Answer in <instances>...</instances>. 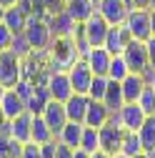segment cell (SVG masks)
I'll return each mask as SVG.
<instances>
[{
    "mask_svg": "<svg viewBox=\"0 0 155 158\" xmlns=\"http://www.w3.org/2000/svg\"><path fill=\"white\" fill-rule=\"evenodd\" d=\"M48 55H50V70H68L80 58L78 50H75L73 35L70 38H53V43L48 48Z\"/></svg>",
    "mask_w": 155,
    "mask_h": 158,
    "instance_id": "obj_1",
    "label": "cell"
},
{
    "mask_svg": "<svg viewBox=\"0 0 155 158\" xmlns=\"http://www.w3.org/2000/svg\"><path fill=\"white\" fill-rule=\"evenodd\" d=\"M23 33L28 35L33 50H45V48H50V43H53L50 23H48V18H43V15L30 13V15H28V25H25Z\"/></svg>",
    "mask_w": 155,
    "mask_h": 158,
    "instance_id": "obj_2",
    "label": "cell"
},
{
    "mask_svg": "<svg viewBox=\"0 0 155 158\" xmlns=\"http://www.w3.org/2000/svg\"><path fill=\"white\" fill-rule=\"evenodd\" d=\"M23 81V58H18L13 50H0V83L5 88H15Z\"/></svg>",
    "mask_w": 155,
    "mask_h": 158,
    "instance_id": "obj_3",
    "label": "cell"
},
{
    "mask_svg": "<svg viewBox=\"0 0 155 158\" xmlns=\"http://www.w3.org/2000/svg\"><path fill=\"white\" fill-rule=\"evenodd\" d=\"M123 58L130 68V73H148L150 70V63H148V48H145V40H135L130 38L128 48L123 50Z\"/></svg>",
    "mask_w": 155,
    "mask_h": 158,
    "instance_id": "obj_4",
    "label": "cell"
},
{
    "mask_svg": "<svg viewBox=\"0 0 155 158\" xmlns=\"http://www.w3.org/2000/svg\"><path fill=\"white\" fill-rule=\"evenodd\" d=\"M130 33V38H135V40H148V38L153 35L150 30V10H130L125 23H123Z\"/></svg>",
    "mask_w": 155,
    "mask_h": 158,
    "instance_id": "obj_5",
    "label": "cell"
},
{
    "mask_svg": "<svg viewBox=\"0 0 155 158\" xmlns=\"http://www.w3.org/2000/svg\"><path fill=\"white\" fill-rule=\"evenodd\" d=\"M68 78H70V83H73V93H80V95H88L90 90V83H93V70L90 65L85 63V58H78V60L68 68Z\"/></svg>",
    "mask_w": 155,
    "mask_h": 158,
    "instance_id": "obj_6",
    "label": "cell"
},
{
    "mask_svg": "<svg viewBox=\"0 0 155 158\" xmlns=\"http://www.w3.org/2000/svg\"><path fill=\"white\" fill-rule=\"evenodd\" d=\"M80 30H83V35L88 38L90 45H103V43H105V35H108V30H110V25H108L105 18L95 10L85 23H80Z\"/></svg>",
    "mask_w": 155,
    "mask_h": 158,
    "instance_id": "obj_7",
    "label": "cell"
},
{
    "mask_svg": "<svg viewBox=\"0 0 155 158\" xmlns=\"http://www.w3.org/2000/svg\"><path fill=\"white\" fill-rule=\"evenodd\" d=\"M123 128L118 123V115H110V121L100 128V148L108 151V153H118L120 151V143H123Z\"/></svg>",
    "mask_w": 155,
    "mask_h": 158,
    "instance_id": "obj_8",
    "label": "cell"
},
{
    "mask_svg": "<svg viewBox=\"0 0 155 158\" xmlns=\"http://www.w3.org/2000/svg\"><path fill=\"white\" fill-rule=\"evenodd\" d=\"M45 85H48V93H50L53 101L65 103L68 98L73 95V83H70V78H68V70H53Z\"/></svg>",
    "mask_w": 155,
    "mask_h": 158,
    "instance_id": "obj_9",
    "label": "cell"
},
{
    "mask_svg": "<svg viewBox=\"0 0 155 158\" xmlns=\"http://www.w3.org/2000/svg\"><path fill=\"white\" fill-rule=\"evenodd\" d=\"M98 13L108 20V25H123L125 18L130 13L125 0H100L98 3Z\"/></svg>",
    "mask_w": 155,
    "mask_h": 158,
    "instance_id": "obj_10",
    "label": "cell"
},
{
    "mask_svg": "<svg viewBox=\"0 0 155 158\" xmlns=\"http://www.w3.org/2000/svg\"><path fill=\"white\" fill-rule=\"evenodd\" d=\"M43 118H45V123L50 126V131L55 133V138H58V133H60L63 128H65V123H68V113H65V103H60V101H50L45 103V108H43V113H40Z\"/></svg>",
    "mask_w": 155,
    "mask_h": 158,
    "instance_id": "obj_11",
    "label": "cell"
},
{
    "mask_svg": "<svg viewBox=\"0 0 155 158\" xmlns=\"http://www.w3.org/2000/svg\"><path fill=\"white\" fill-rule=\"evenodd\" d=\"M115 115H118V123H120L123 131H138L145 123V118H148V113L138 103H125Z\"/></svg>",
    "mask_w": 155,
    "mask_h": 158,
    "instance_id": "obj_12",
    "label": "cell"
},
{
    "mask_svg": "<svg viewBox=\"0 0 155 158\" xmlns=\"http://www.w3.org/2000/svg\"><path fill=\"white\" fill-rule=\"evenodd\" d=\"M45 18H48V23H50L53 38H70V35H75L78 25H80V23H75L73 18H70V13L65 8L60 13H53V15H45Z\"/></svg>",
    "mask_w": 155,
    "mask_h": 158,
    "instance_id": "obj_13",
    "label": "cell"
},
{
    "mask_svg": "<svg viewBox=\"0 0 155 158\" xmlns=\"http://www.w3.org/2000/svg\"><path fill=\"white\" fill-rule=\"evenodd\" d=\"M110 60H113V53L105 45H93L85 55V63L90 65L93 75H108L110 70Z\"/></svg>",
    "mask_w": 155,
    "mask_h": 158,
    "instance_id": "obj_14",
    "label": "cell"
},
{
    "mask_svg": "<svg viewBox=\"0 0 155 158\" xmlns=\"http://www.w3.org/2000/svg\"><path fill=\"white\" fill-rule=\"evenodd\" d=\"M128 43H130V33H128V28L125 25H110V30H108V35H105V48L113 53V55H123V50L128 48Z\"/></svg>",
    "mask_w": 155,
    "mask_h": 158,
    "instance_id": "obj_15",
    "label": "cell"
},
{
    "mask_svg": "<svg viewBox=\"0 0 155 158\" xmlns=\"http://www.w3.org/2000/svg\"><path fill=\"white\" fill-rule=\"evenodd\" d=\"M110 110H108V106L103 103V101H88V110H85V121H83V126H93V128H103L108 121H110Z\"/></svg>",
    "mask_w": 155,
    "mask_h": 158,
    "instance_id": "obj_16",
    "label": "cell"
},
{
    "mask_svg": "<svg viewBox=\"0 0 155 158\" xmlns=\"http://www.w3.org/2000/svg\"><path fill=\"white\" fill-rule=\"evenodd\" d=\"M0 108H3V113L8 115V121H13V118H18L20 113H25V110H28L25 101H23L20 95H18V90H15V88H5L3 98H0Z\"/></svg>",
    "mask_w": 155,
    "mask_h": 158,
    "instance_id": "obj_17",
    "label": "cell"
},
{
    "mask_svg": "<svg viewBox=\"0 0 155 158\" xmlns=\"http://www.w3.org/2000/svg\"><path fill=\"white\" fill-rule=\"evenodd\" d=\"M30 131H33V113L30 110L20 113L18 118L10 121V138H15V141L28 143L30 141Z\"/></svg>",
    "mask_w": 155,
    "mask_h": 158,
    "instance_id": "obj_18",
    "label": "cell"
},
{
    "mask_svg": "<svg viewBox=\"0 0 155 158\" xmlns=\"http://www.w3.org/2000/svg\"><path fill=\"white\" fill-rule=\"evenodd\" d=\"M28 15H30V10L25 8V5H10V8H5V25L13 30V33H23L25 30V25H28Z\"/></svg>",
    "mask_w": 155,
    "mask_h": 158,
    "instance_id": "obj_19",
    "label": "cell"
},
{
    "mask_svg": "<svg viewBox=\"0 0 155 158\" xmlns=\"http://www.w3.org/2000/svg\"><path fill=\"white\" fill-rule=\"evenodd\" d=\"M88 95H80V93H73L68 101H65V113H68V121L73 123H83L85 121V110H88Z\"/></svg>",
    "mask_w": 155,
    "mask_h": 158,
    "instance_id": "obj_20",
    "label": "cell"
},
{
    "mask_svg": "<svg viewBox=\"0 0 155 158\" xmlns=\"http://www.w3.org/2000/svg\"><path fill=\"white\" fill-rule=\"evenodd\" d=\"M145 75H140V73H130L125 81H120V85H123V95H125V103H135L138 101V95L143 93V88H145Z\"/></svg>",
    "mask_w": 155,
    "mask_h": 158,
    "instance_id": "obj_21",
    "label": "cell"
},
{
    "mask_svg": "<svg viewBox=\"0 0 155 158\" xmlns=\"http://www.w3.org/2000/svg\"><path fill=\"white\" fill-rule=\"evenodd\" d=\"M65 10L70 13V18L75 23H85L88 18L98 10V5H95L93 0H70V3H65Z\"/></svg>",
    "mask_w": 155,
    "mask_h": 158,
    "instance_id": "obj_22",
    "label": "cell"
},
{
    "mask_svg": "<svg viewBox=\"0 0 155 158\" xmlns=\"http://www.w3.org/2000/svg\"><path fill=\"white\" fill-rule=\"evenodd\" d=\"M103 103L108 106L110 113H118L123 106H125V95H123V85L120 81H108V90H105V98H103Z\"/></svg>",
    "mask_w": 155,
    "mask_h": 158,
    "instance_id": "obj_23",
    "label": "cell"
},
{
    "mask_svg": "<svg viewBox=\"0 0 155 158\" xmlns=\"http://www.w3.org/2000/svg\"><path fill=\"white\" fill-rule=\"evenodd\" d=\"M55 133L50 131V126L45 123V118L40 113H33V131H30V141H35L38 146H43L48 141H53Z\"/></svg>",
    "mask_w": 155,
    "mask_h": 158,
    "instance_id": "obj_24",
    "label": "cell"
},
{
    "mask_svg": "<svg viewBox=\"0 0 155 158\" xmlns=\"http://www.w3.org/2000/svg\"><path fill=\"white\" fill-rule=\"evenodd\" d=\"M83 128H85L83 123H73V121H68V123H65V128L58 133V141L65 143V146H70V148H80Z\"/></svg>",
    "mask_w": 155,
    "mask_h": 158,
    "instance_id": "obj_25",
    "label": "cell"
},
{
    "mask_svg": "<svg viewBox=\"0 0 155 158\" xmlns=\"http://www.w3.org/2000/svg\"><path fill=\"white\" fill-rule=\"evenodd\" d=\"M138 135H140L143 151L145 153H153L155 151V115H148L145 118V123L138 128Z\"/></svg>",
    "mask_w": 155,
    "mask_h": 158,
    "instance_id": "obj_26",
    "label": "cell"
},
{
    "mask_svg": "<svg viewBox=\"0 0 155 158\" xmlns=\"http://www.w3.org/2000/svg\"><path fill=\"white\" fill-rule=\"evenodd\" d=\"M50 101V93H48V85H38L35 83V88H33V95L28 98V110L30 113H43V108H45V103Z\"/></svg>",
    "mask_w": 155,
    "mask_h": 158,
    "instance_id": "obj_27",
    "label": "cell"
},
{
    "mask_svg": "<svg viewBox=\"0 0 155 158\" xmlns=\"http://www.w3.org/2000/svg\"><path fill=\"white\" fill-rule=\"evenodd\" d=\"M120 153H125L128 158H133V156L143 153V143H140V135H138V131H125V133H123Z\"/></svg>",
    "mask_w": 155,
    "mask_h": 158,
    "instance_id": "obj_28",
    "label": "cell"
},
{
    "mask_svg": "<svg viewBox=\"0 0 155 158\" xmlns=\"http://www.w3.org/2000/svg\"><path fill=\"white\" fill-rule=\"evenodd\" d=\"M80 148L93 153L100 148V128H93V126H85L83 128V138H80Z\"/></svg>",
    "mask_w": 155,
    "mask_h": 158,
    "instance_id": "obj_29",
    "label": "cell"
},
{
    "mask_svg": "<svg viewBox=\"0 0 155 158\" xmlns=\"http://www.w3.org/2000/svg\"><path fill=\"white\" fill-rule=\"evenodd\" d=\"M128 75H130V68H128V63H125V58H123V55H113L108 78H113V81H125Z\"/></svg>",
    "mask_w": 155,
    "mask_h": 158,
    "instance_id": "obj_30",
    "label": "cell"
},
{
    "mask_svg": "<svg viewBox=\"0 0 155 158\" xmlns=\"http://www.w3.org/2000/svg\"><path fill=\"white\" fill-rule=\"evenodd\" d=\"M135 103H138L148 115H155V88H153L150 83H145L143 93L138 95V101H135Z\"/></svg>",
    "mask_w": 155,
    "mask_h": 158,
    "instance_id": "obj_31",
    "label": "cell"
},
{
    "mask_svg": "<svg viewBox=\"0 0 155 158\" xmlns=\"http://www.w3.org/2000/svg\"><path fill=\"white\" fill-rule=\"evenodd\" d=\"M10 50H13L18 58H28V55L33 53V45H30V40H28V35H25V33H15Z\"/></svg>",
    "mask_w": 155,
    "mask_h": 158,
    "instance_id": "obj_32",
    "label": "cell"
},
{
    "mask_svg": "<svg viewBox=\"0 0 155 158\" xmlns=\"http://www.w3.org/2000/svg\"><path fill=\"white\" fill-rule=\"evenodd\" d=\"M108 75H95L93 83H90V90H88V98H93V101H103L105 98V90H108Z\"/></svg>",
    "mask_w": 155,
    "mask_h": 158,
    "instance_id": "obj_33",
    "label": "cell"
},
{
    "mask_svg": "<svg viewBox=\"0 0 155 158\" xmlns=\"http://www.w3.org/2000/svg\"><path fill=\"white\" fill-rule=\"evenodd\" d=\"M13 30L5 25V23H0V50H10V45H13Z\"/></svg>",
    "mask_w": 155,
    "mask_h": 158,
    "instance_id": "obj_34",
    "label": "cell"
},
{
    "mask_svg": "<svg viewBox=\"0 0 155 158\" xmlns=\"http://www.w3.org/2000/svg\"><path fill=\"white\" fill-rule=\"evenodd\" d=\"M20 158H43V156H40V146H38L35 141L23 143V153H20Z\"/></svg>",
    "mask_w": 155,
    "mask_h": 158,
    "instance_id": "obj_35",
    "label": "cell"
},
{
    "mask_svg": "<svg viewBox=\"0 0 155 158\" xmlns=\"http://www.w3.org/2000/svg\"><path fill=\"white\" fill-rule=\"evenodd\" d=\"M40 3H43V8H45V13H48V15L60 13V10L65 8V0H40Z\"/></svg>",
    "mask_w": 155,
    "mask_h": 158,
    "instance_id": "obj_36",
    "label": "cell"
},
{
    "mask_svg": "<svg viewBox=\"0 0 155 158\" xmlns=\"http://www.w3.org/2000/svg\"><path fill=\"white\" fill-rule=\"evenodd\" d=\"M145 48H148V63H150V70H155V35H150L145 40Z\"/></svg>",
    "mask_w": 155,
    "mask_h": 158,
    "instance_id": "obj_37",
    "label": "cell"
},
{
    "mask_svg": "<svg viewBox=\"0 0 155 158\" xmlns=\"http://www.w3.org/2000/svg\"><path fill=\"white\" fill-rule=\"evenodd\" d=\"M73 153H75V148H70V146H65V143H60V141H58L55 158H73Z\"/></svg>",
    "mask_w": 155,
    "mask_h": 158,
    "instance_id": "obj_38",
    "label": "cell"
},
{
    "mask_svg": "<svg viewBox=\"0 0 155 158\" xmlns=\"http://www.w3.org/2000/svg\"><path fill=\"white\" fill-rule=\"evenodd\" d=\"M125 3H128V8L133 10H150V0H125Z\"/></svg>",
    "mask_w": 155,
    "mask_h": 158,
    "instance_id": "obj_39",
    "label": "cell"
},
{
    "mask_svg": "<svg viewBox=\"0 0 155 158\" xmlns=\"http://www.w3.org/2000/svg\"><path fill=\"white\" fill-rule=\"evenodd\" d=\"M0 133L10 135V121H8V115L3 113V108H0Z\"/></svg>",
    "mask_w": 155,
    "mask_h": 158,
    "instance_id": "obj_40",
    "label": "cell"
},
{
    "mask_svg": "<svg viewBox=\"0 0 155 158\" xmlns=\"http://www.w3.org/2000/svg\"><path fill=\"white\" fill-rule=\"evenodd\" d=\"M113 153H108V151H103V148H98V151H93L90 153V158H110Z\"/></svg>",
    "mask_w": 155,
    "mask_h": 158,
    "instance_id": "obj_41",
    "label": "cell"
},
{
    "mask_svg": "<svg viewBox=\"0 0 155 158\" xmlns=\"http://www.w3.org/2000/svg\"><path fill=\"white\" fill-rule=\"evenodd\" d=\"M73 158H90V153H88V151H83V148H75Z\"/></svg>",
    "mask_w": 155,
    "mask_h": 158,
    "instance_id": "obj_42",
    "label": "cell"
},
{
    "mask_svg": "<svg viewBox=\"0 0 155 158\" xmlns=\"http://www.w3.org/2000/svg\"><path fill=\"white\" fill-rule=\"evenodd\" d=\"M143 75H145V81H148V83L155 88V70H148V73H143Z\"/></svg>",
    "mask_w": 155,
    "mask_h": 158,
    "instance_id": "obj_43",
    "label": "cell"
},
{
    "mask_svg": "<svg viewBox=\"0 0 155 158\" xmlns=\"http://www.w3.org/2000/svg\"><path fill=\"white\" fill-rule=\"evenodd\" d=\"M20 0H0V5H5V8H10V5H18Z\"/></svg>",
    "mask_w": 155,
    "mask_h": 158,
    "instance_id": "obj_44",
    "label": "cell"
},
{
    "mask_svg": "<svg viewBox=\"0 0 155 158\" xmlns=\"http://www.w3.org/2000/svg\"><path fill=\"white\" fill-rule=\"evenodd\" d=\"M150 30H153V35H155V10H150Z\"/></svg>",
    "mask_w": 155,
    "mask_h": 158,
    "instance_id": "obj_45",
    "label": "cell"
},
{
    "mask_svg": "<svg viewBox=\"0 0 155 158\" xmlns=\"http://www.w3.org/2000/svg\"><path fill=\"white\" fill-rule=\"evenodd\" d=\"M5 20V5H0V23Z\"/></svg>",
    "mask_w": 155,
    "mask_h": 158,
    "instance_id": "obj_46",
    "label": "cell"
},
{
    "mask_svg": "<svg viewBox=\"0 0 155 158\" xmlns=\"http://www.w3.org/2000/svg\"><path fill=\"white\" fill-rule=\"evenodd\" d=\"M133 158H153V156H150V153H145V151H143V153H138V156H133Z\"/></svg>",
    "mask_w": 155,
    "mask_h": 158,
    "instance_id": "obj_47",
    "label": "cell"
},
{
    "mask_svg": "<svg viewBox=\"0 0 155 158\" xmlns=\"http://www.w3.org/2000/svg\"><path fill=\"white\" fill-rule=\"evenodd\" d=\"M110 158H128V156H125V153H120V151H118V153H113V156H110Z\"/></svg>",
    "mask_w": 155,
    "mask_h": 158,
    "instance_id": "obj_48",
    "label": "cell"
},
{
    "mask_svg": "<svg viewBox=\"0 0 155 158\" xmlns=\"http://www.w3.org/2000/svg\"><path fill=\"white\" fill-rule=\"evenodd\" d=\"M3 93H5V85H3V83H0V98H3Z\"/></svg>",
    "mask_w": 155,
    "mask_h": 158,
    "instance_id": "obj_49",
    "label": "cell"
},
{
    "mask_svg": "<svg viewBox=\"0 0 155 158\" xmlns=\"http://www.w3.org/2000/svg\"><path fill=\"white\" fill-rule=\"evenodd\" d=\"M5 138H8V135H3V133H0V146H3V141H5Z\"/></svg>",
    "mask_w": 155,
    "mask_h": 158,
    "instance_id": "obj_50",
    "label": "cell"
},
{
    "mask_svg": "<svg viewBox=\"0 0 155 158\" xmlns=\"http://www.w3.org/2000/svg\"><path fill=\"white\" fill-rule=\"evenodd\" d=\"M150 10H155V0H150Z\"/></svg>",
    "mask_w": 155,
    "mask_h": 158,
    "instance_id": "obj_51",
    "label": "cell"
},
{
    "mask_svg": "<svg viewBox=\"0 0 155 158\" xmlns=\"http://www.w3.org/2000/svg\"><path fill=\"white\" fill-rule=\"evenodd\" d=\"M93 3H95V5H98V3H100V0H93Z\"/></svg>",
    "mask_w": 155,
    "mask_h": 158,
    "instance_id": "obj_52",
    "label": "cell"
},
{
    "mask_svg": "<svg viewBox=\"0 0 155 158\" xmlns=\"http://www.w3.org/2000/svg\"><path fill=\"white\" fill-rule=\"evenodd\" d=\"M150 156H153V158H155V151H153V153H150Z\"/></svg>",
    "mask_w": 155,
    "mask_h": 158,
    "instance_id": "obj_53",
    "label": "cell"
},
{
    "mask_svg": "<svg viewBox=\"0 0 155 158\" xmlns=\"http://www.w3.org/2000/svg\"><path fill=\"white\" fill-rule=\"evenodd\" d=\"M65 3H70V0H65Z\"/></svg>",
    "mask_w": 155,
    "mask_h": 158,
    "instance_id": "obj_54",
    "label": "cell"
}]
</instances>
